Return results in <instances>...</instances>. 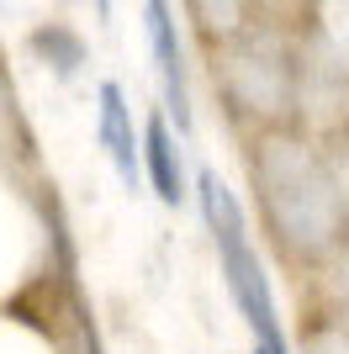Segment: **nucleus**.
Returning a JSON list of instances; mask_svg holds the SVG:
<instances>
[{
	"label": "nucleus",
	"instance_id": "nucleus-5",
	"mask_svg": "<svg viewBox=\"0 0 349 354\" xmlns=\"http://www.w3.org/2000/svg\"><path fill=\"white\" fill-rule=\"evenodd\" d=\"M143 169H148V180H154V196H159V201H170V207H180V201H186L180 148H174L164 117H148V127H143Z\"/></svg>",
	"mask_w": 349,
	"mask_h": 354
},
{
	"label": "nucleus",
	"instance_id": "nucleus-3",
	"mask_svg": "<svg viewBox=\"0 0 349 354\" xmlns=\"http://www.w3.org/2000/svg\"><path fill=\"white\" fill-rule=\"evenodd\" d=\"M96 95H101V122H96L101 148H106V159H111V169L122 175V185L132 191L138 175H143V143L132 138V117H127V101H122V85L106 80Z\"/></svg>",
	"mask_w": 349,
	"mask_h": 354
},
{
	"label": "nucleus",
	"instance_id": "nucleus-7",
	"mask_svg": "<svg viewBox=\"0 0 349 354\" xmlns=\"http://www.w3.org/2000/svg\"><path fill=\"white\" fill-rule=\"evenodd\" d=\"M254 354H291L286 344H254Z\"/></svg>",
	"mask_w": 349,
	"mask_h": 354
},
{
	"label": "nucleus",
	"instance_id": "nucleus-2",
	"mask_svg": "<svg viewBox=\"0 0 349 354\" xmlns=\"http://www.w3.org/2000/svg\"><path fill=\"white\" fill-rule=\"evenodd\" d=\"M196 191H202V217H206V227H212V238H217L233 307L244 312V323L254 328V344H286L280 317H276V296H270V281H265V265H260V254H254V243H249L244 207L233 201V191L212 169H202Z\"/></svg>",
	"mask_w": 349,
	"mask_h": 354
},
{
	"label": "nucleus",
	"instance_id": "nucleus-4",
	"mask_svg": "<svg viewBox=\"0 0 349 354\" xmlns=\"http://www.w3.org/2000/svg\"><path fill=\"white\" fill-rule=\"evenodd\" d=\"M148 48H154V64H159V80H164V95L174 106V122L190 127V95H186V64H180V37H174V21H170V6H148Z\"/></svg>",
	"mask_w": 349,
	"mask_h": 354
},
{
	"label": "nucleus",
	"instance_id": "nucleus-1",
	"mask_svg": "<svg viewBox=\"0 0 349 354\" xmlns=\"http://www.w3.org/2000/svg\"><path fill=\"white\" fill-rule=\"evenodd\" d=\"M254 180L265 185V207L276 233L286 238L291 249L318 254L339 238V222H344V201H339L334 180L302 143H286V138H270V143L254 153Z\"/></svg>",
	"mask_w": 349,
	"mask_h": 354
},
{
	"label": "nucleus",
	"instance_id": "nucleus-6",
	"mask_svg": "<svg viewBox=\"0 0 349 354\" xmlns=\"http://www.w3.org/2000/svg\"><path fill=\"white\" fill-rule=\"evenodd\" d=\"M32 53H43V59L53 64L64 80L85 64V43H80L69 27H37V32H32Z\"/></svg>",
	"mask_w": 349,
	"mask_h": 354
}]
</instances>
